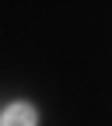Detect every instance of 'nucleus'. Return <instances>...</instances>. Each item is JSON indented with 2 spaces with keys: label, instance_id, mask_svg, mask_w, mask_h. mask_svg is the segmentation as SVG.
<instances>
[{
  "label": "nucleus",
  "instance_id": "f257e3e1",
  "mask_svg": "<svg viewBox=\"0 0 112 126\" xmlns=\"http://www.w3.org/2000/svg\"><path fill=\"white\" fill-rule=\"evenodd\" d=\"M0 126H39V112L28 102H11L0 112Z\"/></svg>",
  "mask_w": 112,
  "mask_h": 126
}]
</instances>
